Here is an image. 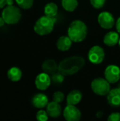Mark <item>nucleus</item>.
<instances>
[{
	"label": "nucleus",
	"instance_id": "f257e3e1",
	"mask_svg": "<svg viewBox=\"0 0 120 121\" xmlns=\"http://www.w3.org/2000/svg\"><path fill=\"white\" fill-rule=\"evenodd\" d=\"M86 61L81 56H71L64 58L59 64L58 71L65 76L77 73L85 65Z\"/></svg>",
	"mask_w": 120,
	"mask_h": 121
},
{
	"label": "nucleus",
	"instance_id": "f03ea898",
	"mask_svg": "<svg viewBox=\"0 0 120 121\" xmlns=\"http://www.w3.org/2000/svg\"><path fill=\"white\" fill-rule=\"evenodd\" d=\"M88 33V27L86 24L81 20L73 21L69 26L67 35L74 43H81L83 41Z\"/></svg>",
	"mask_w": 120,
	"mask_h": 121
},
{
	"label": "nucleus",
	"instance_id": "7ed1b4c3",
	"mask_svg": "<svg viewBox=\"0 0 120 121\" xmlns=\"http://www.w3.org/2000/svg\"><path fill=\"white\" fill-rule=\"evenodd\" d=\"M56 22L57 18L55 17L45 15L37 20L34 25V30L40 35H47L53 30Z\"/></svg>",
	"mask_w": 120,
	"mask_h": 121
},
{
	"label": "nucleus",
	"instance_id": "20e7f679",
	"mask_svg": "<svg viewBox=\"0 0 120 121\" xmlns=\"http://www.w3.org/2000/svg\"><path fill=\"white\" fill-rule=\"evenodd\" d=\"M1 16L6 23L13 25L17 23L21 18V12L18 7L13 5H8L2 11Z\"/></svg>",
	"mask_w": 120,
	"mask_h": 121
},
{
	"label": "nucleus",
	"instance_id": "39448f33",
	"mask_svg": "<svg viewBox=\"0 0 120 121\" xmlns=\"http://www.w3.org/2000/svg\"><path fill=\"white\" fill-rule=\"evenodd\" d=\"M92 91L97 95L105 96L110 92V83L105 78L98 77L93 80L91 84Z\"/></svg>",
	"mask_w": 120,
	"mask_h": 121
},
{
	"label": "nucleus",
	"instance_id": "423d86ee",
	"mask_svg": "<svg viewBox=\"0 0 120 121\" xmlns=\"http://www.w3.org/2000/svg\"><path fill=\"white\" fill-rule=\"evenodd\" d=\"M105 56L104 49L99 45L92 47L88 53V60L93 65H99L103 62L105 59Z\"/></svg>",
	"mask_w": 120,
	"mask_h": 121
},
{
	"label": "nucleus",
	"instance_id": "0eeeda50",
	"mask_svg": "<svg viewBox=\"0 0 120 121\" xmlns=\"http://www.w3.org/2000/svg\"><path fill=\"white\" fill-rule=\"evenodd\" d=\"M98 22L100 26L104 29H111L115 26V18L113 15L108 11L101 12L98 17Z\"/></svg>",
	"mask_w": 120,
	"mask_h": 121
},
{
	"label": "nucleus",
	"instance_id": "6e6552de",
	"mask_svg": "<svg viewBox=\"0 0 120 121\" xmlns=\"http://www.w3.org/2000/svg\"><path fill=\"white\" fill-rule=\"evenodd\" d=\"M104 75L110 84L117 83L120 79V68L117 65H110L106 67Z\"/></svg>",
	"mask_w": 120,
	"mask_h": 121
},
{
	"label": "nucleus",
	"instance_id": "1a4fd4ad",
	"mask_svg": "<svg viewBox=\"0 0 120 121\" xmlns=\"http://www.w3.org/2000/svg\"><path fill=\"white\" fill-rule=\"evenodd\" d=\"M63 116L67 121H79L81 118V111L74 105H67L63 112Z\"/></svg>",
	"mask_w": 120,
	"mask_h": 121
},
{
	"label": "nucleus",
	"instance_id": "9d476101",
	"mask_svg": "<svg viewBox=\"0 0 120 121\" xmlns=\"http://www.w3.org/2000/svg\"><path fill=\"white\" fill-rule=\"evenodd\" d=\"M52 82L51 77H50V74L42 72L39 74L35 81V84L36 88L40 91H45L48 89V87L50 86Z\"/></svg>",
	"mask_w": 120,
	"mask_h": 121
},
{
	"label": "nucleus",
	"instance_id": "9b49d317",
	"mask_svg": "<svg viewBox=\"0 0 120 121\" xmlns=\"http://www.w3.org/2000/svg\"><path fill=\"white\" fill-rule=\"evenodd\" d=\"M31 102L33 106L37 108H43L46 107L49 103L48 97L42 93H38L34 95L32 98Z\"/></svg>",
	"mask_w": 120,
	"mask_h": 121
},
{
	"label": "nucleus",
	"instance_id": "f8f14e48",
	"mask_svg": "<svg viewBox=\"0 0 120 121\" xmlns=\"http://www.w3.org/2000/svg\"><path fill=\"white\" fill-rule=\"evenodd\" d=\"M107 100L108 104L113 107L120 106V87L113 89L108 94Z\"/></svg>",
	"mask_w": 120,
	"mask_h": 121
},
{
	"label": "nucleus",
	"instance_id": "ddd939ff",
	"mask_svg": "<svg viewBox=\"0 0 120 121\" xmlns=\"http://www.w3.org/2000/svg\"><path fill=\"white\" fill-rule=\"evenodd\" d=\"M47 108V112L50 117L53 118H59L62 114V107L60 104L55 101H52L48 103Z\"/></svg>",
	"mask_w": 120,
	"mask_h": 121
},
{
	"label": "nucleus",
	"instance_id": "4468645a",
	"mask_svg": "<svg viewBox=\"0 0 120 121\" xmlns=\"http://www.w3.org/2000/svg\"><path fill=\"white\" fill-rule=\"evenodd\" d=\"M59 65L53 59H47L45 60L42 65V69L44 72L48 74H53L57 71H58Z\"/></svg>",
	"mask_w": 120,
	"mask_h": 121
},
{
	"label": "nucleus",
	"instance_id": "2eb2a0df",
	"mask_svg": "<svg viewBox=\"0 0 120 121\" xmlns=\"http://www.w3.org/2000/svg\"><path fill=\"white\" fill-rule=\"evenodd\" d=\"M120 40V36L118 32L110 31L105 34L103 38V43L107 46L112 47L116 45Z\"/></svg>",
	"mask_w": 120,
	"mask_h": 121
},
{
	"label": "nucleus",
	"instance_id": "dca6fc26",
	"mask_svg": "<svg viewBox=\"0 0 120 121\" xmlns=\"http://www.w3.org/2000/svg\"><path fill=\"white\" fill-rule=\"evenodd\" d=\"M72 42L73 41L68 35H62L59 37L57 41V48L60 51H67L71 48Z\"/></svg>",
	"mask_w": 120,
	"mask_h": 121
},
{
	"label": "nucleus",
	"instance_id": "f3484780",
	"mask_svg": "<svg viewBox=\"0 0 120 121\" xmlns=\"http://www.w3.org/2000/svg\"><path fill=\"white\" fill-rule=\"evenodd\" d=\"M83 97L82 93L79 90H73L70 91L66 96L67 105H77L81 101Z\"/></svg>",
	"mask_w": 120,
	"mask_h": 121
},
{
	"label": "nucleus",
	"instance_id": "a211bd4d",
	"mask_svg": "<svg viewBox=\"0 0 120 121\" xmlns=\"http://www.w3.org/2000/svg\"><path fill=\"white\" fill-rule=\"evenodd\" d=\"M7 77L11 82H18L22 77V71L17 67H13L8 70Z\"/></svg>",
	"mask_w": 120,
	"mask_h": 121
},
{
	"label": "nucleus",
	"instance_id": "6ab92c4d",
	"mask_svg": "<svg viewBox=\"0 0 120 121\" xmlns=\"http://www.w3.org/2000/svg\"><path fill=\"white\" fill-rule=\"evenodd\" d=\"M58 11V6L54 2H50L47 4L44 8V13L46 16L55 17L57 14Z\"/></svg>",
	"mask_w": 120,
	"mask_h": 121
},
{
	"label": "nucleus",
	"instance_id": "aec40b11",
	"mask_svg": "<svg viewBox=\"0 0 120 121\" xmlns=\"http://www.w3.org/2000/svg\"><path fill=\"white\" fill-rule=\"evenodd\" d=\"M79 5L78 0H62V7L69 12L74 11Z\"/></svg>",
	"mask_w": 120,
	"mask_h": 121
},
{
	"label": "nucleus",
	"instance_id": "412c9836",
	"mask_svg": "<svg viewBox=\"0 0 120 121\" xmlns=\"http://www.w3.org/2000/svg\"><path fill=\"white\" fill-rule=\"evenodd\" d=\"M18 6L23 9H29L33 5L34 0H15Z\"/></svg>",
	"mask_w": 120,
	"mask_h": 121
},
{
	"label": "nucleus",
	"instance_id": "4be33fe9",
	"mask_svg": "<svg viewBox=\"0 0 120 121\" xmlns=\"http://www.w3.org/2000/svg\"><path fill=\"white\" fill-rule=\"evenodd\" d=\"M64 76L65 75H64L59 71L57 72H56L55 73L52 74V77H51L52 82H53L54 84H61L64 80Z\"/></svg>",
	"mask_w": 120,
	"mask_h": 121
},
{
	"label": "nucleus",
	"instance_id": "5701e85b",
	"mask_svg": "<svg viewBox=\"0 0 120 121\" xmlns=\"http://www.w3.org/2000/svg\"><path fill=\"white\" fill-rule=\"evenodd\" d=\"M49 115L47 111L40 110L36 114V119L38 121H47L48 120Z\"/></svg>",
	"mask_w": 120,
	"mask_h": 121
},
{
	"label": "nucleus",
	"instance_id": "b1692460",
	"mask_svg": "<svg viewBox=\"0 0 120 121\" xmlns=\"http://www.w3.org/2000/svg\"><path fill=\"white\" fill-rule=\"evenodd\" d=\"M64 100V94L60 91H57L53 94V101L59 104L62 103Z\"/></svg>",
	"mask_w": 120,
	"mask_h": 121
},
{
	"label": "nucleus",
	"instance_id": "393cba45",
	"mask_svg": "<svg viewBox=\"0 0 120 121\" xmlns=\"http://www.w3.org/2000/svg\"><path fill=\"white\" fill-rule=\"evenodd\" d=\"M106 0H90L91 4L97 9H101L105 4Z\"/></svg>",
	"mask_w": 120,
	"mask_h": 121
},
{
	"label": "nucleus",
	"instance_id": "a878e982",
	"mask_svg": "<svg viewBox=\"0 0 120 121\" xmlns=\"http://www.w3.org/2000/svg\"><path fill=\"white\" fill-rule=\"evenodd\" d=\"M108 121H120V113L118 112L112 113L108 118Z\"/></svg>",
	"mask_w": 120,
	"mask_h": 121
},
{
	"label": "nucleus",
	"instance_id": "bb28decb",
	"mask_svg": "<svg viewBox=\"0 0 120 121\" xmlns=\"http://www.w3.org/2000/svg\"><path fill=\"white\" fill-rule=\"evenodd\" d=\"M116 29H117L118 33L120 34V17H119L118 19L117 20V22H116Z\"/></svg>",
	"mask_w": 120,
	"mask_h": 121
},
{
	"label": "nucleus",
	"instance_id": "cd10ccee",
	"mask_svg": "<svg viewBox=\"0 0 120 121\" xmlns=\"http://www.w3.org/2000/svg\"><path fill=\"white\" fill-rule=\"evenodd\" d=\"M6 5H7L6 0H0V9L4 8Z\"/></svg>",
	"mask_w": 120,
	"mask_h": 121
},
{
	"label": "nucleus",
	"instance_id": "c85d7f7f",
	"mask_svg": "<svg viewBox=\"0 0 120 121\" xmlns=\"http://www.w3.org/2000/svg\"><path fill=\"white\" fill-rule=\"evenodd\" d=\"M5 23H6V22H5L4 19L3 18V17H2V16H1V17H0V27L4 26Z\"/></svg>",
	"mask_w": 120,
	"mask_h": 121
},
{
	"label": "nucleus",
	"instance_id": "c756f323",
	"mask_svg": "<svg viewBox=\"0 0 120 121\" xmlns=\"http://www.w3.org/2000/svg\"><path fill=\"white\" fill-rule=\"evenodd\" d=\"M6 3H7V5H6V6L13 5V0H6Z\"/></svg>",
	"mask_w": 120,
	"mask_h": 121
},
{
	"label": "nucleus",
	"instance_id": "7c9ffc66",
	"mask_svg": "<svg viewBox=\"0 0 120 121\" xmlns=\"http://www.w3.org/2000/svg\"><path fill=\"white\" fill-rule=\"evenodd\" d=\"M103 115V113L101 111H99V112H98V113H97V114H96V116H97L98 118H100V117H101Z\"/></svg>",
	"mask_w": 120,
	"mask_h": 121
},
{
	"label": "nucleus",
	"instance_id": "2f4dec72",
	"mask_svg": "<svg viewBox=\"0 0 120 121\" xmlns=\"http://www.w3.org/2000/svg\"><path fill=\"white\" fill-rule=\"evenodd\" d=\"M118 44H119V45H120V40H119V42H118Z\"/></svg>",
	"mask_w": 120,
	"mask_h": 121
},
{
	"label": "nucleus",
	"instance_id": "473e14b6",
	"mask_svg": "<svg viewBox=\"0 0 120 121\" xmlns=\"http://www.w3.org/2000/svg\"><path fill=\"white\" fill-rule=\"evenodd\" d=\"M118 87H120V82L119 83V84H118Z\"/></svg>",
	"mask_w": 120,
	"mask_h": 121
}]
</instances>
